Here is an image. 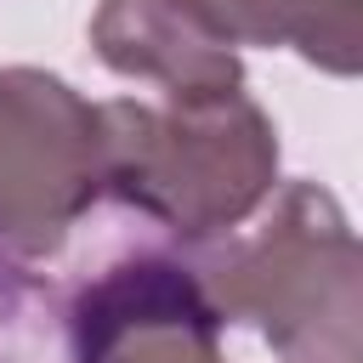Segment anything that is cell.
Here are the masks:
<instances>
[{"mask_svg":"<svg viewBox=\"0 0 363 363\" xmlns=\"http://www.w3.org/2000/svg\"><path fill=\"white\" fill-rule=\"evenodd\" d=\"M102 108V193L182 244L227 238L278 187V125L238 85L216 96H113Z\"/></svg>","mask_w":363,"mask_h":363,"instance_id":"1","label":"cell"},{"mask_svg":"<svg viewBox=\"0 0 363 363\" xmlns=\"http://www.w3.org/2000/svg\"><path fill=\"white\" fill-rule=\"evenodd\" d=\"M261 221L193 261L221 323H255L284 363H363V255L340 199L284 182Z\"/></svg>","mask_w":363,"mask_h":363,"instance_id":"2","label":"cell"},{"mask_svg":"<svg viewBox=\"0 0 363 363\" xmlns=\"http://www.w3.org/2000/svg\"><path fill=\"white\" fill-rule=\"evenodd\" d=\"M102 199V108L62 74L0 68V244L57 255Z\"/></svg>","mask_w":363,"mask_h":363,"instance_id":"3","label":"cell"},{"mask_svg":"<svg viewBox=\"0 0 363 363\" xmlns=\"http://www.w3.org/2000/svg\"><path fill=\"white\" fill-rule=\"evenodd\" d=\"M51 318V289L0 255V363H45Z\"/></svg>","mask_w":363,"mask_h":363,"instance_id":"7","label":"cell"},{"mask_svg":"<svg viewBox=\"0 0 363 363\" xmlns=\"http://www.w3.org/2000/svg\"><path fill=\"white\" fill-rule=\"evenodd\" d=\"M91 51L119 79H147L164 96H216L244 85L238 45L216 34L199 0H96Z\"/></svg>","mask_w":363,"mask_h":363,"instance_id":"5","label":"cell"},{"mask_svg":"<svg viewBox=\"0 0 363 363\" xmlns=\"http://www.w3.org/2000/svg\"><path fill=\"white\" fill-rule=\"evenodd\" d=\"M68 363H227L221 312L193 261L125 255L62 312Z\"/></svg>","mask_w":363,"mask_h":363,"instance_id":"4","label":"cell"},{"mask_svg":"<svg viewBox=\"0 0 363 363\" xmlns=\"http://www.w3.org/2000/svg\"><path fill=\"white\" fill-rule=\"evenodd\" d=\"M199 11L227 45H289L335 79L363 68V0H199Z\"/></svg>","mask_w":363,"mask_h":363,"instance_id":"6","label":"cell"}]
</instances>
